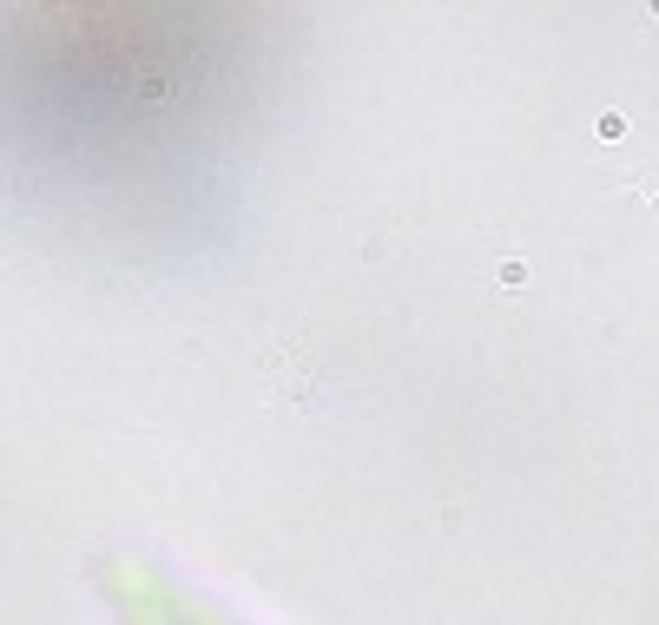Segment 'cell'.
<instances>
[{"mask_svg": "<svg viewBox=\"0 0 659 625\" xmlns=\"http://www.w3.org/2000/svg\"><path fill=\"white\" fill-rule=\"evenodd\" d=\"M99 586H106V600H113L119 625H244L238 612L211 606L205 592L178 586L172 573H158L146 559H113Z\"/></svg>", "mask_w": 659, "mask_h": 625, "instance_id": "cell-1", "label": "cell"}]
</instances>
